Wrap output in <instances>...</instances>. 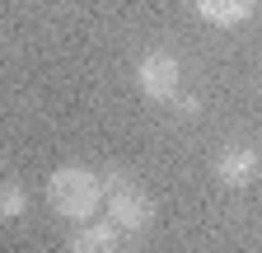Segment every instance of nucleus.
I'll use <instances>...</instances> for the list:
<instances>
[{
	"label": "nucleus",
	"mask_w": 262,
	"mask_h": 253,
	"mask_svg": "<svg viewBox=\"0 0 262 253\" xmlns=\"http://www.w3.org/2000/svg\"><path fill=\"white\" fill-rule=\"evenodd\" d=\"M47 202L56 216L75 220V225H84V220L98 211V202H103V178H98L94 169H80V164H66L47 178Z\"/></svg>",
	"instance_id": "f257e3e1"
},
{
	"label": "nucleus",
	"mask_w": 262,
	"mask_h": 253,
	"mask_svg": "<svg viewBox=\"0 0 262 253\" xmlns=\"http://www.w3.org/2000/svg\"><path fill=\"white\" fill-rule=\"evenodd\" d=\"M103 178V197H108V220L122 230V235H141L150 220H155V202L150 193L131 178V174H98Z\"/></svg>",
	"instance_id": "f03ea898"
},
{
	"label": "nucleus",
	"mask_w": 262,
	"mask_h": 253,
	"mask_svg": "<svg viewBox=\"0 0 262 253\" xmlns=\"http://www.w3.org/2000/svg\"><path fill=\"white\" fill-rule=\"evenodd\" d=\"M178 80H183V66H178V56H169V52H145L141 66H136V85L155 103L178 99Z\"/></svg>",
	"instance_id": "7ed1b4c3"
},
{
	"label": "nucleus",
	"mask_w": 262,
	"mask_h": 253,
	"mask_svg": "<svg viewBox=\"0 0 262 253\" xmlns=\"http://www.w3.org/2000/svg\"><path fill=\"white\" fill-rule=\"evenodd\" d=\"M257 174H262V150L257 145H229L215 160V178L225 187H248Z\"/></svg>",
	"instance_id": "20e7f679"
},
{
	"label": "nucleus",
	"mask_w": 262,
	"mask_h": 253,
	"mask_svg": "<svg viewBox=\"0 0 262 253\" xmlns=\"http://www.w3.org/2000/svg\"><path fill=\"white\" fill-rule=\"evenodd\" d=\"M117 244H122V230L113 225V220H84V225L71 235L66 253H117Z\"/></svg>",
	"instance_id": "39448f33"
},
{
	"label": "nucleus",
	"mask_w": 262,
	"mask_h": 253,
	"mask_svg": "<svg viewBox=\"0 0 262 253\" xmlns=\"http://www.w3.org/2000/svg\"><path fill=\"white\" fill-rule=\"evenodd\" d=\"M192 5H196V14H202L206 24L234 28V24H244V19L253 14V5H257V0H192Z\"/></svg>",
	"instance_id": "423d86ee"
},
{
	"label": "nucleus",
	"mask_w": 262,
	"mask_h": 253,
	"mask_svg": "<svg viewBox=\"0 0 262 253\" xmlns=\"http://www.w3.org/2000/svg\"><path fill=\"white\" fill-rule=\"evenodd\" d=\"M24 211H28V187L14 183V178H5V183H0V216H5V220H19Z\"/></svg>",
	"instance_id": "0eeeda50"
},
{
	"label": "nucleus",
	"mask_w": 262,
	"mask_h": 253,
	"mask_svg": "<svg viewBox=\"0 0 262 253\" xmlns=\"http://www.w3.org/2000/svg\"><path fill=\"white\" fill-rule=\"evenodd\" d=\"M173 103H178V113H183V117H192L196 108H202V99H196V94H178Z\"/></svg>",
	"instance_id": "6e6552de"
}]
</instances>
